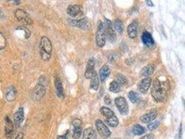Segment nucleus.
Here are the masks:
<instances>
[{
    "mask_svg": "<svg viewBox=\"0 0 185 139\" xmlns=\"http://www.w3.org/2000/svg\"><path fill=\"white\" fill-rule=\"evenodd\" d=\"M169 91V84L166 81L155 79L153 82L151 95L157 102H163L166 99Z\"/></svg>",
    "mask_w": 185,
    "mask_h": 139,
    "instance_id": "obj_1",
    "label": "nucleus"
},
{
    "mask_svg": "<svg viewBox=\"0 0 185 139\" xmlns=\"http://www.w3.org/2000/svg\"><path fill=\"white\" fill-rule=\"evenodd\" d=\"M40 51L42 59L48 61L50 59L52 52V45L50 40L46 36H42L40 40Z\"/></svg>",
    "mask_w": 185,
    "mask_h": 139,
    "instance_id": "obj_2",
    "label": "nucleus"
},
{
    "mask_svg": "<svg viewBox=\"0 0 185 139\" xmlns=\"http://www.w3.org/2000/svg\"><path fill=\"white\" fill-rule=\"evenodd\" d=\"M100 113L105 118V122L107 125L112 127H116L119 125V120L110 109L103 106L100 109Z\"/></svg>",
    "mask_w": 185,
    "mask_h": 139,
    "instance_id": "obj_3",
    "label": "nucleus"
},
{
    "mask_svg": "<svg viewBox=\"0 0 185 139\" xmlns=\"http://www.w3.org/2000/svg\"><path fill=\"white\" fill-rule=\"evenodd\" d=\"M103 31L105 38L111 43H115L117 40V35L112 28V22L108 19L105 18L103 22Z\"/></svg>",
    "mask_w": 185,
    "mask_h": 139,
    "instance_id": "obj_4",
    "label": "nucleus"
},
{
    "mask_svg": "<svg viewBox=\"0 0 185 139\" xmlns=\"http://www.w3.org/2000/svg\"><path fill=\"white\" fill-rule=\"evenodd\" d=\"M106 38L103 31V23L99 21L98 24V30L96 34V43L99 47H103L105 45Z\"/></svg>",
    "mask_w": 185,
    "mask_h": 139,
    "instance_id": "obj_5",
    "label": "nucleus"
},
{
    "mask_svg": "<svg viewBox=\"0 0 185 139\" xmlns=\"http://www.w3.org/2000/svg\"><path fill=\"white\" fill-rule=\"evenodd\" d=\"M96 127L101 138H107L111 136L110 130L106 126V124H105V123L100 119L96 120Z\"/></svg>",
    "mask_w": 185,
    "mask_h": 139,
    "instance_id": "obj_6",
    "label": "nucleus"
},
{
    "mask_svg": "<svg viewBox=\"0 0 185 139\" xmlns=\"http://www.w3.org/2000/svg\"><path fill=\"white\" fill-rule=\"evenodd\" d=\"M115 103L121 114L123 115V116H126L128 114V112H129L128 104L124 98L118 97L115 100Z\"/></svg>",
    "mask_w": 185,
    "mask_h": 139,
    "instance_id": "obj_7",
    "label": "nucleus"
},
{
    "mask_svg": "<svg viewBox=\"0 0 185 139\" xmlns=\"http://www.w3.org/2000/svg\"><path fill=\"white\" fill-rule=\"evenodd\" d=\"M15 16L17 20L25 25H31L33 21L25 11L22 9H17L15 13Z\"/></svg>",
    "mask_w": 185,
    "mask_h": 139,
    "instance_id": "obj_8",
    "label": "nucleus"
},
{
    "mask_svg": "<svg viewBox=\"0 0 185 139\" xmlns=\"http://www.w3.org/2000/svg\"><path fill=\"white\" fill-rule=\"evenodd\" d=\"M46 88L41 84H38L35 86L32 91L31 98L34 101H39L45 95Z\"/></svg>",
    "mask_w": 185,
    "mask_h": 139,
    "instance_id": "obj_9",
    "label": "nucleus"
},
{
    "mask_svg": "<svg viewBox=\"0 0 185 139\" xmlns=\"http://www.w3.org/2000/svg\"><path fill=\"white\" fill-rule=\"evenodd\" d=\"M94 67H95V59L94 58L92 57L90 58L89 61H88V64L86 66V70L85 72V78L90 80L92 78L94 73L95 72L94 71Z\"/></svg>",
    "mask_w": 185,
    "mask_h": 139,
    "instance_id": "obj_10",
    "label": "nucleus"
},
{
    "mask_svg": "<svg viewBox=\"0 0 185 139\" xmlns=\"http://www.w3.org/2000/svg\"><path fill=\"white\" fill-rule=\"evenodd\" d=\"M74 126L73 130V138L74 139H78L80 138L82 133V122L79 119L74 120L72 122Z\"/></svg>",
    "mask_w": 185,
    "mask_h": 139,
    "instance_id": "obj_11",
    "label": "nucleus"
},
{
    "mask_svg": "<svg viewBox=\"0 0 185 139\" xmlns=\"http://www.w3.org/2000/svg\"><path fill=\"white\" fill-rule=\"evenodd\" d=\"M67 13L71 17H75L83 13V9L80 5H70L67 7Z\"/></svg>",
    "mask_w": 185,
    "mask_h": 139,
    "instance_id": "obj_12",
    "label": "nucleus"
},
{
    "mask_svg": "<svg viewBox=\"0 0 185 139\" xmlns=\"http://www.w3.org/2000/svg\"><path fill=\"white\" fill-rule=\"evenodd\" d=\"M70 24L74 27L83 29H88L90 27L89 21L86 18L80 19V20H72L70 21Z\"/></svg>",
    "mask_w": 185,
    "mask_h": 139,
    "instance_id": "obj_13",
    "label": "nucleus"
},
{
    "mask_svg": "<svg viewBox=\"0 0 185 139\" xmlns=\"http://www.w3.org/2000/svg\"><path fill=\"white\" fill-rule=\"evenodd\" d=\"M151 83H152V79L151 77H146L144 80L141 81L139 85V90L141 93L145 94L148 92L149 88H150Z\"/></svg>",
    "mask_w": 185,
    "mask_h": 139,
    "instance_id": "obj_14",
    "label": "nucleus"
},
{
    "mask_svg": "<svg viewBox=\"0 0 185 139\" xmlns=\"http://www.w3.org/2000/svg\"><path fill=\"white\" fill-rule=\"evenodd\" d=\"M157 116V111L156 110H153L151 112L148 113L140 117V121L142 123H150L153 122Z\"/></svg>",
    "mask_w": 185,
    "mask_h": 139,
    "instance_id": "obj_15",
    "label": "nucleus"
},
{
    "mask_svg": "<svg viewBox=\"0 0 185 139\" xmlns=\"http://www.w3.org/2000/svg\"><path fill=\"white\" fill-rule=\"evenodd\" d=\"M127 32H128V36L130 38H135L137 36L138 33V23L136 21H133L128 25V29H127Z\"/></svg>",
    "mask_w": 185,
    "mask_h": 139,
    "instance_id": "obj_16",
    "label": "nucleus"
},
{
    "mask_svg": "<svg viewBox=\"0 0 185 139\" xmlns=\"http://www.w3.org/2000/svg\"><path fill=\"white\" fill-rule=\"evenodd\" d=\"M24 118H25V112L23 108L21 107L14 115V122L16 127H20V124L23 122Z\"/></svg>",
    "mask_w": 185,
    "mask_h": 139,
    "instance_id": "obj_17",
    "label": "nucleus"
},
{
    "mask_svg": "<svg viewBox=\"0 0 185 139\" xmlns=\"http://www.w3.org/2000/svg\"><path fill=\"white\" fill-rule=\"evenodd\" d=\"M155 66L153 64L147 65L145 67H143L141 70V75L145 77H149L155 72Z\"/></svg>",
    "mask_w": 185,
    "mask_h": 139,
    "instance_id": "obj_18",
    "label": "nucleus"
},
{
    "mask_svg": "<svg viewBox=\"0 0 185 139\" xmlns=\"http://www.w3.org/2000/svg\"><path fill=\"white\" fill-rule=\"evenodd\" d=\"M110 74V70L108 65H104L99 70V79L102 82H104Z\"/></svg>",
    "mask_w": 185,
    "mask_h": 139,
    "instance_id": "obj_19",
    "label": "nucleus"
},
{
    "mask_svg": "<svg viewBox=\"0 0 185 139\" xmlns=\"http://www.w3.org/2000/svg\"><path fill=\"white\" fill-rule=\"evenodd\" d=\"M16 95H17V90L14 86H11L8 88L5 93V98L9 102H13L16 98Z\"/></svg>",
    "mask_w": 185,
    "mask_h": 139,
    "instance_id": "obj_20",
    "label": "nucleus"
},
{
    "mask_svg": "<svg viewBox=\"0 0 185 139\" xmlns=\"http://www.w3.org/2000/svg\"><path fill=\"white\" fill-rule=\"evenodd\" d=\"M55 88L56 91V95L58 98H64V89L62 87V82L58 77H56L55 79Z\"/></svg>",
    "mask_w": 185,
    "mask_h": 139,
    "instance_id": "obj_21",
    "label": "nucleus"
},
{
    "mask_svg": "<svg viewBox=\"0 0 185 139\" xmlns=\"http://www.w3.org/2000/svg\"><path fill=\"white\" fill-rule=\"evenodd\" d=\"M141 39H142L143 43L148 47L153 46L154 45V43H155V41H154L152 35H151L150 33H149L147 31L143 33L142 35H141Z\"/></svg>",
    "mask_w": 185,
    "mask_h": 139,
    "instance_id": "obj_22",
    "label": "nucleus"
},
{
    "mask_svg": "<svg viewBox=\"0 0 185 139\" xmlns=\"http://www.w3.org/2000/svg\"><path fill=\"white\" fill-rule=\"evenodd\" d=\"M82 139H96V131L91 127L85 129L83 131Z\"/></svg>",
    "mask_w": 185,
    "mask_h": 139,
    "instance_id": "obj_23",
    "label": "nucleus"
},
{
    "mask_svg": "<svg viewBox=\"0 0 185 139\" xmlns=\"http://www.w3.org/2000/svg\"><path fill=\"white\" fill-rule=\"evenodd\" d=\"M6 136L8 138H12V136L13 134V122L8 117L6 118Z\"/></svg>",
    "mask_w": 185,
    "mask_h": 139,
    "instance_id": "obj_24",
    "label": "nucleus"
},
{
    "mask_svg": "<svg viewBox=\"0 0 185 139\" xmlns=\"http://www.w3.org/2000/svg\"><path fill=\"white\" fill-rule=\"evenodd\" d=\"M99 86V77L96 72H94V75L91 78V82H90V87L93 90H97Z\"/></svg>",
    "mask_w": 185,
    "mask_h": 139,
    "instance_id": "obj_25",
    "label": "nucleus"
},
{
    "mask_svg": "<svg viewBox=\"0 0 185 139\" xmlns=\"http://www.w3.org/2000/svg\"><path fill=\"white\" fill-rule=\"evenodd\" d=\"M133 133L136 136H141L145 133V128L139 124H135L132 129Z\"/></svg>",
    "mask_w": 185,
    "mask_h": 139,
    "instance_id": "obj_26",
    "label": "nucleus"
},
{
    "mask_svg": "<svg viewBox=\"0 0 185 139\" xmlns=\"http://www.w3.org/2000/svg\"><path fill=\"white\" fill-rule=\"evenodd\" d=\"M128 98H129L130 102H131L132 103H133V104L139 103L141 100V97L139 93L134 91H130V93H128Z\"/></svg>",
    "mask_w": 185,
    "mask_h": 139,
    "instance_id": "obj_27",
    "label": "nucleus"
},
{
    "mask_svg": "<svg viewBox=\"0 0 185 139\" xmlns=\"http://www.w3.org/2000/svg\"><path fill=\"white\" fill-rule=\"evenodd\" d=\"M109 89H110V91L112 92V93H119V92H120L121 89V86L117 81L115 80L110 83Z\"/></svg>",
    "mask_w": 185,
    "mask_h": 139,
    "instance_id": "obj_28",
    "label": "nucleus"
},
{
    "mask_svg": "<svg viewBox=\"0 0 185 139\" xmlns=\"http://www.w3.org/2000/svg\"><path fill=\"white\" fill-rule=\"evenodd\" d=\"M114 27L119 33H122L123 31V24L119 19H116L114 22Z\"/></svg>",
    "mask_w": 185,
    "mask_h": 139,
    "instance_id": "obj_29",
    "label": "nucleus"
},
{
    "mask_svg": "<svg viewBox=\"0 0 185 139\" xmlns=\"http://www.w3.org/2000/svg\"><path fill=\"white\" fill-rule=\"evenodd\" d=\"M116 81H117L121 86H125L128 84V80L125 78L124 76H123L122 75H119L117 76Z\"/></svg>",
    "mask_w": 185,
    "mask_h": 139,
    "instance_id": "obj_30",
    "label": "nucleus"
},
{
    "mask_svg": "<svg viewBox=\"0 0 185 139\" xmlns=\"http://www.w3.org/2000/svg\"><path fill=\"white\" fill-rule=\"evenodd\" d=\"M6 46V39L3 35L2 33L0 32V49H3Z\"/></svg>",
    "mask_w": 185,
    "mask_h": 139,
    "instance_id": "obj_31",
    "label": "nucleus"
},
{
    "mask_svg": "<svg viewBox=\"0 0 185 139\" xmlns=\"http://www.w3.org/2000/svg\"><path fill=\"white\" fill-rule=\"evenodd\" d=\"M158 125H159V122L155 121V122H152V123L149 124V125H148V129H149L150 131H153L155 130L157 127H158Z\"/></svg>",
    "mask_w": 185,
    "mask_h": 139,
    "instance_id": "obj_32",
    "label": "nucleus"
},
{
    "mask_svg": "<svg viewBox=\"0 0 185 139\" xmlns=\"http://www.w3.org/2000/svg\"><path fill=\"white\" fill-rule=\"evenodd\" d=\"M17 29L22 30V31H24L25 32V38H27V39H28V38L30 37V35H31L30 31L27 28H26V27H18V28H17Z\"/></svg>",
    "mask_w": 185,
    "mask_h": 139,
    "instance_id": "obj_33",
    "label": "nucleus"
},
{
    "mask_svg": "<svg viewBox=\"0 0 185 139\" xmlns=\"http://www.w3.org/2000/svg\"><path fill=\"white\" fill-rule=\"evenodd\" d=\"M104 102H105L106 104H110L111 99L108 95H106L104 97Z\"/></svg>",
    "mask_w": 185,
    "mask_h": 139,
    "instance_id": "obj_34",
    "label": "nucleus"
},
{
    "mask_svg": "<svg viewBox=\"0 0 185 139\" xmlns=\"http://www.w3.org/2000/svg\"><path fill=\"white\" fill-rule=\"evenodd\" d=\"M139 139H154V136L152 134H148Z\"/></svg>",
    "mask_w": 185,
    "mask_h": 139,
    "instance_id": "obj_35",
    "label": "nucleus"
},
{
    "mask_svg": "<svg viewBox=\"0 0 185 139\" xmlns=\"http://www.w3.org/2000/svg\"><path fill=\"white\" fill-rule=\"evenodd\" d=\"M57 139H69V133L67 132L65 134L62 136H58L57 137Z\"/></svg>",
    "mask_w": 185,
    "mask_h": 139,
    "instance_id": "obj_36",
    "label": "nucleus"
},
{
    "mask_svg": "<svg viewBox=\"0 0 185 139\" xmlns=\"http://www.w3.org/2000/svg\"><path fill=\"white\" fill-rule=\"evenodd\" d=\"M23 138H24V134L22 133V132H19L15 138V139H23Z\"/></svg>",
    "mask_w": 185,
    "mask_h": 139,
    "instance_id": "obj_37",
    "label": "nucleus"
},
{
    "mask_svg": "<svg viewBox=\"0 0 185 139\" xmlns=\"http://www.w3.org/2000/svg\"><path fill=\"white\" fill-rule=\"evenodd\" d=\"M8 1H10V2L13 3V4H20V0H8Z\"/></svg>",
    "mask_w": 185,
    "mask_h": 139,
    "instance_id": "obj_38",
    "label": "nucleus"
},
{
    "mask_svg": "<svg viewBox=\"0 0 185 139\" xmlns=\"http://www.w3.org/2000/svg\"><path fill=\"white\" fill-rule=\"evenodd\" d=\"M146 4H147L149 6H153V3L151 0H146Z\"/></svg>",
    "mask_w": 185,
    "mask_h": 139,
    "instance_id": "obj_39",
    "label": "nucleus"
},
{
    "mask_svg": "<svg viewBox=\"0 0 185 139\" xmlns=\"http://www.w3.org/2000/svg\"><path fill=\"white\" fill-rule=\"evenodd\" d=\"M181 136H182V123L180 124V129L179 131V137L181 138Z\"/></svg>",
    "mask_w": 185,
    "mask_h": 139,
    "instance_id": "obj_40",
    "label": "nucleus"
}]
</instances>
